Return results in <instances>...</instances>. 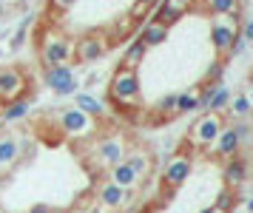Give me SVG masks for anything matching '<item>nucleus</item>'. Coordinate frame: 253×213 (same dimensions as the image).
I'll return each instance as SVG.
<instances>
[{
	"mask_svg": "<svg viewBox=\"0 0 253 213\" xmlns=\"http://www.w3.org/2000/svg\"><path fill=\"white\" fill-rule=\"evenodd\" d=\"M74 108H80L83 114H88V117H94V120L105 117V105L97 100V97H91V94H77V100H74Z\"/></svg>",
	"mask_w": 253,
	"mask_h": 213,
	"instance_id": "obj_18",
	"label": "nucleus"
},
{
	"mask_svg": "<svg viewBox=\"0 0 253 213\" xmlns=\"http://www.w3.org/2000/svg\"><path fill=\"white\" fill-rule=\"evenodd\" d=\"M196 108H202V94L196 88L176 94V114H188V111H196Z\"/></svg>",
	"mask_w": 253,
	"mask_h": 213,
	"instance_id": "obj_19",
	"label": "nucleus"
},
{
	"mask_svg": "<svg viewBox=\"0 0 253 213\" xmlns=\"http://www.w3.org/2000/svg\"><path fill=\"white\" fill-rule=\"evenodd\" d=\"M239 37L245 40V43H253V20H248V23L239 29Z\"/></svg>",
	"mask_w": 253,
	"mask_h": 213,
	"instance_id": "obj_30",
	"label": "nucleus"
},
{
	"mask_svg": "<svg viewBox=\"0 0 253 213\" xmlns=\"http://www.w3.org/2000/svg\"><path fill=\"white\" fill-rule=\"evenodd\" d=\"M111 182H114V185H120L123 191L131 193L139 185V176L128 168V162H120V165H114V168H111Z\"/></svg>",
	"mask_w": 253,
	"mask_h": 213,
	"instance_id": "obj_17",
	"label": "nucleus"
},
{
	"mask_svg": "<svg viewBox=\"0 0 253 213\" xmlns=\"http://www.w3.org/2000/svg\"><path fill=\"white\" fill-rule=\"evenodd\" d=\"M245 213H253V196L251 199H245Z\"/></svg>",
	"mask_w": 253,
	"mask_h": 213,
	"instance_id": "obj_34",
	"label": "nucleus"
},
{
	"mask_svg": "<svg viewBox=\"0 0 253 213\" xmlns=\"http://www.w3.org/2000/svg\"><path fill=\"white\" fill-rule=\"evenodd\" d=\"M160 111L162 114H176V94H168L160 100Z\"/></svg>",
	"mask_w": 253,
	"mask_h": 213,
	"instance_id": "obj_27",
	"label": "nucleus"
},
{
	"mask_svg": "<svg viewBox=\"0 0 253 213\" xmlns=\"http://www.w3.org/2000/svg\"><path fill=\"white\" fill-rule=\"evenodd\" d=\"M202 213H222V211H216V208L211 205V208H205V211H202Z\"/></svg>",
	"mask_w": 253,
	"mask_h": 213,
	"instance_id": "obj_37",
	"label": "nucleus"
},
{
	"mask_svg": "<svg viewBox=\"0 0 253 213\" xmlns=\"http://www.w3.org/2000/svg\"><path fill=\"white\" fill-rule=\"evenodd\" d=\"M26 29H29V23H23V26L17 29V34H14V40H12V48H20V45L26 43Z\"/></svg>",
	"mask_w": 253,
	"mask_h": 213,
	"instance_id": "obj_29",
	"label": "nucleus"
},
{
	"mask_svg": "<svg viewBox=\"0 0 253 213\" xmlns=\"http://www.w3.org/2000/svg\"><path fill=\"white\" fill-rule=\"evenodd\" d=\"M139 74L134 68L120 66L111 77V85H108V97L114 102L117 108H126V111H137L139 108Z\"/></svg>",
	"mask_w": 253,
	"mask_h": 213,
	"instance_id": "obj_1",
	"label": "nucleus"
},
{
	"mask_svg": "<svg viewBox=\"0 0 253 213\" xmlns=\"http://www.w3.org/2000/svg\"><path fill=\"white\" fill-rule=\"evenodd\" d=\"M236 37H239V14H216L211 23V40L216 54H228Z\"/></svg>",
	"mask_w": 253,
	"mask_h": 213,
	"instance_id": "obj_5",
	"label": "nucleus"
},
{
	"mask_svg": "<svg viewBox=\"0 0 253 213\" xmlns=\"http://www.w3.org/2000/svg\"><path fill=\"white\" fill-rule=\"evenodd\" d=\"M179 3H182V6H185V9H191V6H194V3H196V0H179Z\"/></svg>",
	"mask_w": 253,
	"mask_h": 213,
	"instance_id": "obj_36",
	"label": "nucleus"
},
{
	"mask_svg": "<svg viewBox=\"0 0 253 213\" xmlns=\"http://www.w3.org/2000/svg\"><path fill=\"white\" fill-rule=\"evenodd\" d=\"M26 88H29V80L20 68H0V102L3 105H9L14 100H23Z\"/></svg>",
	"mask_w": 253,
	"mask_h": 213,
	"instance_id": "obj_7",
	"label": "nucleus"
},
{
	"mask_svg": "<svg viewBox=\"0 0 253 213\" xmlns=\"http://www.w3.org/2000/svg\"><path fill=\"white\" fill-rule=\"evenodd\" d=\"M74 213H91V211H85V208H80V211H74Z\"/></svg>",
	"mask_w": 253,
	"mask_h": 213,
	"instance_id": "obj_38",
	"label": "nucleus"
},
{
	"mask_svg": "<svg viewBox=\"0 0 253 213\" xmlns=\"http://www.w3.org/2000/svg\"><path fill=\"white\" fill-rule=\"evenodd\" d=\"M128 199H131V193L123 191V188H120V185H114L111 179L103 182V185H100V191H97V205L108 208L111 213H120L128 205Z\"/></svg>",
	"mask_w": 253,
	"mask_h": 213,
	"instance_id": "obj_11",
	"label": "nucleus"
},
{
	"mask_svg": "<svg viewBox=\"0 0 253 213\" xmlns=\"http://www.w3.org/2000/svg\"><path fill=\"white\" fill-rule=\"evenodd\" d=\"M191 170H194V162L191 157H185V154H176V157L165 165V173H162V185L173 191V188H179L188 176H191Z\"/></svg>",
	"mask_w": 253,
	"mask_h": 213,
	"instance_id": "obj_10",
	"label": "nucleus"
},
{
	"mask_svg": "<svg viewBox=\"0 0 253 213\" xmlns=\"http://www.w3.org/2000/svg\"><path fill=\"white\" fill-rule=\"evenodd\" d=\"M108 34H100V32H91L80 37L77 43H74V57L80 60V63H94V60H100V57L108 51Z\"/></svg>",
	"mask_w": 253,
	"mask_h": 213,
	"instance_id": "obj_8",
	"label": "nucleus"
},
{
	"mask_svg": "<svg viewBox=\"0 0 253 213\" xmlns=\"http://www.w3.org/2000/svg\"><path fill=\"white\" fill-rule=\"evenodd\" d=\"M126 162H128V168L134 170L139 179H145V176H148V170H151V157L145 154V151H131Z\"/></svg>",
	"mask_w": 253,
	"mask_h": 213,
	"instance_id": "obj_20",
	"label": "nucleus"
},
{
	"mask_svg": "<svg viewBox=\"0 0 253 213\" xmlns=\"http://www.w3.org/2000/svg\"><path fill=\"white\" fill-rule=\"evenodd\" d=\"M12 3H20V0H12Z\"/></svg>",
	"mask_w": 253,
	"mask_h": 213,
	"instance_id": "obj_40",
	"label": "nucleus"
},
{
	"mask_svg": "<svg viewBox=\"0 0 253 213\" xmlns=\"http://www.w3.org/2000/svg\"><path fill=\"white\" fill-rule=\"evenodd\" d=\"M74 57V43L57 29H46L40 34V60L43 66H69V60Z\"/></svg>",
	"mask_w": 253,
	"mask_h": 213,
	"instance_id": "obj_2",
	"label": "nucleus"
},
{
	"mask_svg": "<svg viewBox=\"0 0 253 213\" xmlns=\"http://www.w3.org/2000/svg\"><path fill=\"white\" fill-rule=\"evenodd\" d=\"M219 77H222V63L216 60L213 66L208 68V83H211V85H216V83H219Z\"/></svg>",
	"mask_w": 253,
	"mask_h": 213,
	"instance_id": "obj_28",
	"label": "nucleus"
},
{
	"mask_svg": "<svg viewBox=\"0 0 253 213\" xmlns=\"http://www.w3.org/2000/svg\"><path fill=\"white\" fill-rule=\"evenodd\" d=\"M185 11H188V9H185L179 0H160V3H157V9H154V20L171 29V26L182 17Z\"/></svg>",
	"mask_w": 253,
	"mask_h": 213,
	"instance_id": "obj_13",
	"label": "nucleus"
},
{
	"mask_svg": "<svg viewBox=\"0 0 253 213\" xmlns=\"http://www.w3.org/2000/svg\"><path fill=\"white\" fill-rule=\"evenodd\" d=\"M168 26H162V23L157 20H148L145 26H142V32H139V43L145 45V48H151V45H160L168 40Z\"/></svg>",
	"mask_w": 253,
	"mask_h": 213,
	"instance_id": "obj_15",
	"label": "nucleus"
},
{
	"mask_svg": "<svg viewBox=\"0 0 253 213\" xmlns=\"http://www.w3.org/2000/svg\"><path fill=\"white\" fill-rule=\"evenodd\" d=\"M245 134H248V128L245 125H233V128H222V134H219L216 139V157L222 159H230L236 151H239L242 145V139H245Z\"/></svg>",
	"mask_w": 253,
	"mask_h": 213,
	"instance_id": "obj_12",
	"label": "nucleus"
},
{
	"mask_svg": "<svg viewBox=\"0 0 253 213\" xmlns=\"http://www.w3.org/2000/svg\"><path fill=\"white\" fill-rule=\"evenodd\" d=\"M20 159V142L14 136H0V170H9Z\"/></svg>",
	"mask_w": 253,
	"mask_h": 213,
	"instance_id": "obj_16",
	"label": "nucleus"
},
{
	"mask_svg": "<svg viewBox=\"0 0 253 213\" xmlns=\"http://www.w3.org/2000/svg\"><path fill=\"white\" fill-rule=\"evenodd\" d=\"M3 125H6V123H3V120H0V131H3Z\"/></svg>",
	"mask_w": 253,
	"mask_h": 213,
	"instance_id": "obj_39",
	"label": "nucleus"
},
{
	"mask_svg": "<svg viewBox=\"0 0 253 213\" xmlns=\"http://www.w3.org/2000/svg\"><path fill=\"white\" fill-rule=\"evenodd\" d=\"M43 80H46V85L57 97H71V94H77V88H80L77 74L71 71V66H48L43 71Z\"/></svg>",
	"mask_w": 253,
	"mask_h": 213,
	"instance_id": "obj_6",
	"label": "nucleus"
},
{
	"mask_svg": "<svg viewBox=\"0 0 253 213\" xmlns=\"http://www.w3.org/2000/svg\"><path fill=\"white\" fill-rule=\"evenodd\" d=\"M154 3H157V0H137V3L131 6V11H128V20L134 23V20H139V17H145Z\"/></svg>",
	"mask_w": 253,
	"mask_h": 213,
	"instance_id": "obj_25",
	"label": "nucleus"
},
{
	"mask_svg": "<svg viewBox=\"0 0 253 213\" xmlns=\"http://www.w3.org/2000/svg\"><path fill=\"white\" fill-rule=\"evenodd\" d=\"M91 213H111V211H108V208H103V205H97V208H94Z\"/></svg>",
	"mask_w": 253,
	"mask_h": 213,
	"instance_id": "obj_35",
	"label": "nucleus"
},
{
	"mask_svg": "<svg viewBox=\"0 0 253 213\" xmlns=\"http://www.w3.org/2000/svg\"><path fill=\"white\" fill-rule=\"evenodd\" d=\"M26 114H29V100H14L3 108L0 120H3V123H17V120H23Z\"/></svg>",
	"mask_w": 253,
	"mask_h": 213,
	"instance_id": "obj_22",
	"label": "nucleus"
},
{
	"mask_svg": "<svg viewBox=\"0 0 253 213\" xmlns=\"http://www.w3.org/2000/svg\"><path fill=\"white\" fill-rule=\"evenodd\" d=\"M126 154H128V142L123 136H108L97 145V159L105 168H114L120 162H126Z\"/></svg>",
	"mask_w": 253,
	"mask_h": 213,
	"instance_id": "obj_9",
	"label": "nucleus"
},
{
	"mask_svg": "<svg viewBox=\"0 0 253 213\" xmlns=\"http://www.w3.org/2000/svg\"><path fill=\"white\" fill-rule=\"evenodd\" d=\"M228 105H230V114H233V117H248V114H251V100H248L245 94L233 97Z\"/></svg>",
	"mask_w": 253,
	"mask_h": 213,
	"instance_id": "obj_24",
	"label": "nucleus"
},
{
	"mask_svg": "<svg viewBox=\"0 0 253 213\" xmlns=\"http://www.w3.org/2000/svg\"><path fill=\"white\" fill-rule=\"evenodd\" d=\"M242 51H245V40H242V37H236V40H233V45H230L228 54H242Z\"/></svg>",
	"mask_w": 253,
	"mask_h": 213,
	"instance_id": "obj_31",
	"label": "nucleus"
},
{
	"mask_svg": "<svg viewBox=\"0 0 253 213\" xmlns=\"http://www.w3.org/2000/svg\"><path fill=\"white\" fill-rule=\"evenodd\" d=\"M145 54H148V48L139 43V40H134V43L126 48V54H123V66H126V68H134V71H137V66L142 63V60H145Z\"/></svg>",
	"mask_w": 253,
	"mask_h": 213,
	"instance_id": "obj_21",
	"label": "nucleus"
},
{
	"mask_svg": "<svg viewBox=\"0 0 253 213\" xmlns=\"http://www.w3.org/2000/svg\"><path fill=\"white\" fill-rule=\"evenodd\" d=\"M57 123H60V131L66 136H74V139H88V136H94V131H97V120L94 117H88V114H83L80 108H63V111L57 114Z\"/></svg>",
	"mask_w": 253,
	"mask_h": 213,
	"instance_id": "obj_4",
	"label": "nucleus"
},
{
	"mask_svg": "<svg viewBox=\"0 0 253 213\" xmlns=\"http://www.w3.org/2000/svg\"><path fill=\"white\" fill-rule=\"evenodd\" d=\"M233 202H236V196H233V191H222L219 193V199H216V211H222V213H228L230 208H233Z\"/></svg>",
	"mask_w": 253,
	"mask_h": 213,
	"instance_id": "obj_26",
	"label": "nucleus"
},
{
	"mask_svg": "<svg viewBox=\"0 0 253 213\" xmlns=\"http://www.w3.org/2000/svg\"><path fill=\"white\" fill-rule=\"evenodd\" d=\"M222 176H225V185H228V191H236L242 182L248 179V162L239 157H230L225 162V170H222Z\"/></svg>",
	"mask_w": 253,
	"mask_h": 213,
	"instance_id": "obj_14",
	"label": "nucleus"
},
{
	"mask_svg": "<svg viewBox=\"0 0 253 213\" xmlns=\"http://www.w3.org/2000/svg\"><path fill=\"white\" fill-rule=\"evenodd\" d=\"M51 3H54L57 9H69V6H74V3H77V0H51Z\"/></svg>",
	"mask_w": 253,
	"mask_h": 213,
	"instance_id": "obj_33",
	"label": "nucleus"
},
{
	"mask_svg": "<svg viewBox=\"0 0 253 213\" xmlns=\"http://www.w3.org/2000/svg\"><path fill=\"white\" fill-rule=\"evenodd\" d=\"M213 14H239V0H199Z\"/></svg>",
	"mask_w": 253,
	"mask_h": 213,
	"instance_id": "obj_23",
	"label": "nucleus"
},
{
	"mask_svg": "<svg viewBox=\"0 0 253 213\" xmlns=\"http://www.w3.org/2000/svg\"><path fill=\"white\" fill-rule=\"evenodd\" d=\"M0 213H3V211H0Z\"/></svg>",
	"mask_w": 253,
	"mask_h": 213,
	"instance_id": "obj_41",
	"label": "nucleus"
},
{
	"mask_svg": "<svg viewBox=\"0 0 253 213\" xmlns=\"http://www.w3.org/2000/svg\"><path fill=\"white\" fill-rule=\"evenodd\" d=\"M222 128H225V120H222V114H211L205 111L194 125H191V145L194 148H213L216 145L219 134H222Z\"/></svg>",
	"mask_w": 253,
	"mask_h": 213,
	"instance_id": "obj_3",
	"label": "nucleus"
},
{
	"mask_svg": "<svg viewBox=\"0 0 253 213\" xmlns=\"http://www.w3.org/2000/svg\"><path fill=\"white\" fill-rule=\"evenodd\" d=\"M26 213H54L51 208H46V205H35V208H29Z\"/></svg>",
	"mask_w": 253,
	"mask_h": 213,
	"instance_id": "obj_32",
	"label": "nucleus"
}]
</instances>
